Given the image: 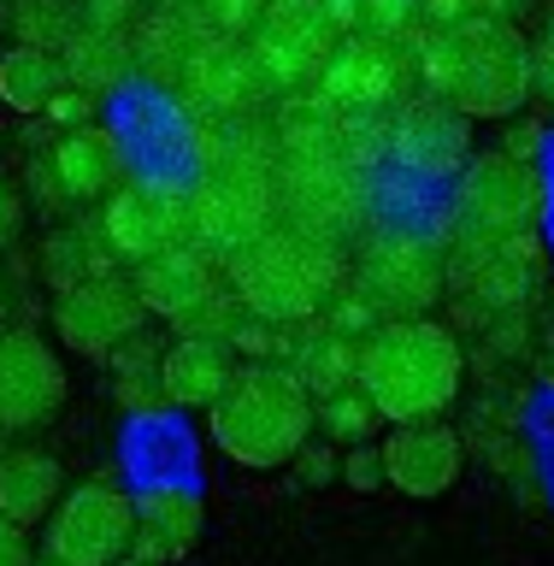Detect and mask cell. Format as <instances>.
Returning a JSON list of instances; mask_svg holds the SVG:
<instances>
[{"mask_svg":"<svg viewBox=\"0 0 554 566\" xmlns=\"http://www.w3.org/2000/svg\"><path fill=\"white\" fill-rule=\"evenodd\" d=\"M207 437L248 472H278L313 442V396L283 360H248L207 407Z\"/></svg>","mask_w":554,"mask_h":566,"instance_id":"2","label":"cell"},{"mask_svg":"<svg viewBox=\"0 0 554 566\" xmlns=\"http://www.w3.org/2000/svg\"><path fill=\"white\" fill-rule=\"evenodd\" d=\"M35 566H65V560H53V555H42V560H35Z\"/></svg>","mask_w":554,"mask_h":566,"instance_id":"41","label":"cell"},{"mask_svg":"<svg viewBox=\"0 0 554 566\" xmlns=\"http://www.w3.org/2000/svg\"><path fill=\"white\" fill-rule=\"evenodd\" d=\"M290 467L301 472V484H307V490H318V484H331V478L343 472V460L331 454V442H325V449H318V442H307V449H301Z\"/></svg>","mask_w":554,"mask_h":566,"instance_id":"31","label":"cell"},{"mask_svg":"<svg viewBox=\"0 0 554 566\" xmlns=\"http://www.w3.org/2000/svg\"><path fill=\"white\" fill-rule=\"evenodd\" d=\"M184 83L212 106V113H237V106H248L265 88L254 53H248L242 42H230V35H207V42L189 53Z\"/></svg>","mask_w":554,"mask_h":566,"instance_id":"21","label":"cell"},{"mask_svg":"<svg viewBox=\"0 0 554 566\" xmlns=\"http://www.w3.org/2000/svg\"><path fill=\"white\" fill-rule=\"evenodd\" d=\"M278 224V184L272 166H248V159H219L201 166V184L189 189V242L207 254L230 260L237 248Z\"/></svg>","mask_w":554,"mask_h":566,"instance_id":"6","label":"cell"},{"mask_svg":"<svg viewBox=\"0 0 554 566\" xmlns=\"http://www.w3.org/2000/svg\"><path fill=\"white\" fill-rule=\"evenodd\" d=\"M230 371H237L230 343L177 331V343H166V354H159V389H166V407H212L224 396Z\"/></svg>","mask_w":554,"mask_h":566,"instance_id":"20","label":"cell"},{"mask_svg":"<svg viewBox=\"0 0 554 566\" xmlns=\"http://www.w3.org/2000/svg\"><path fill=\"white\" fill-rule=\"evenodd\" d=\"M425 88L467 118H513L531 95V48L520 30L484 12H454L419 42Z\"/></svg>","mask_w":554,"mask_h":566,"instance_id":"1","label":"cell"},{"mask_svg":"<svg viewBox=\"0 0 554 566\" xmlns=\"http://www.w3.org/2000/svg\"><path fill=\"white\" fill-rule=\"evenodd\" d=\"M531 88H537L543 101H554V35L531 53Z\"/></svg>","mask_w":554,"mask_h":566,"instance_id":"36","label":"cell"},{"mask_svg":"<svg viewBox=\"0 0 554 566\" xmlns=\"http://www.w3.org/2000/svg\"><path fill=\"white\" fill-rule=\"evenodd\" d=\"M113 566H154V560H142V555H118Z\"/></svg>","mask_w":554,"mask_h":566,"instance_id":"39","label":"cell"},{"mask_svg":"<svg viewBox=\"0 0 554 566\" xmlns=\"http://www.w3.org/2000/svg\"><path fill=\"white\" fill-rule=\"evenodd\" d=\"M0 454H7V449H0Z\"/></svg>","mask_w":554,"mask_h":566,"instance_id":"43","label":"cell"},{"mask_svg":"<svg viewBox=\"0 0 554 566\" xmlns=\"http://www.w3.org/2000/svg\"><path fill=\"white\" fill-rule=\"evenodd\" d=\"M154 12H177V18H195V7H201V0H148Z\"/></svg>","mask_w":554,"mask_h":566,"instance_id":"37","label":"cell"},{"mask_svg":"<svg viewBox=\"0 0 554 566\" xmlns=\"http://www.w3.org/2000/svg\"><path fill=\"white\" fill-rule=\"evenodd\" d=\"M265 0H201L195 18L207 24V35H230V42H248V30L260 24Z\"/></svg>","mask_w":554,"mask_h":566,"instance_id":"28","label":"cell"},{"mask_svg":"<svg viewBox=\"0 0 554 566\" xmlns=\"http://www.w3.org/2000/svg\"><path fill=\"white\" fill-rule=\"evenodd\" d=\"M460 343L437 318H384L360 343V371L354 384L372 396L378 419L389 424H419L442 419L460 396Z\"/></svg>","mask_w":554,"mask_h":566,"instance_id":"3","label":"cell"},{"mask_svg":"<svg viewBox=\"0 0 554 566\" xmlns=\"http://www.w3.org/2000/svg\"><path fill=\"white\" fill-rule=\"evenodd\" d=\"M101 272H113V242H106L101 224L71 219V224H60V230L42 242V277H48L53 295L71 290V283L101 277Z\"/></svg>","mask_w":554,"mask_h":566,"instance_id":"25","label":"cell"},{"mask_svg":"<svg viewBox=\"0 0 554 566\" xmlns=\"http://www.w3.org/2000/svg\"><path fill=\"white\" fill-rule=\"evenodd\" d=\"M454 224L472 248L531 242L543 224V177L525 154H478L454 189Z\"/></svg>","mask_w":554,"mask_h":566,"instance_id":"5","label":"cell"},{"mask_svg":"<svg viewBox=\"0 0 554 566\" xmlns=\"http://www.w3.org/2000/svg\"><path fill=\"white\" fill-rule=\"evenodd\" d=\"M419 0H360V12H354V35H384V42H396V35L414 24Z\"/></svg>","mask_w":554,"mask_h":566,"instance_id":"29","label":"cell"},{"mask_svg":"<svg viewBox=\"0 0 554 566\" xmlns=\"http://www.w3.org/2000/svg\"><path fill=\"white\" fill-rule=\"evenodd\" d=\"M12 7H18V0H12Z\"/></svg>","mask_w":554,"mask_h":566,"instance_id":"42","label":"cell"},{"mask_svg":"<svg viewBox=\"0 0 554 566\" xmlns=\"http://www.w3.org/2000/svg\"><path fill=\"white\" fill-rule=\"evenodd\" d=\"M60 65H65V88H83L88 101L95 95H113V88L130 83L136 71V48H130V30H83L60 48Z\"/></svg>","mask_w":554,"mask_h":566,"instance_id":"23","label":"cell"},{"mask_svg":"<svg viewBox=\"0 0 554 566\" xmlns=\"http://www.w3.org/2000/svg\"><path fill=\"white\" fill-rule=\"evenodd\" d=\"M101 230L113 242L118 260H148L159 248L189 237V195L159 184V177H136V184H118L113 201L101 207Z\"/></svg>","mask_w":554,"mask_h":566,"instance_id":"14","label":"cell"},{"mask_svg":"<svg viewBox=\"0 0 554 566\" xmlns=\"http://www.w3.org/2000/svg\"><path fill=\"white\" fill-rule=\"evenodd\" d=\"M0 331H7V283H0Z\"/></svg>","mask_w":554,"mask_h":566,"instance_id":"40","label":"cell"},{"mask_svg":"<svg viewBox=\"0 0 554 566\" xmlns=\"http://www.w3.org/2000/svg\"><path fill=\"white\" fill-rule=\"evenodd\" d=\"M407 60L396 53V42L384 35H336L325 71H318V95L336 113H378L401 95Z\"/></svg>","mask_w":554,"mask_h":566,"instance_id":"15","label":"cell"},{"mask_svg":"<svg viewBox=\"0 0 554 566\" xmlns=\"http://www.w3.org/2000/svg\"><path fill=\"white\" fill-rule=\"evenodd\" d=\"M65 396V360L42 343V331H0V437L42 431L48 419H60Z\"/></svg>","mask_w":554,"mask_h":566,"instance_id":"11","label":"cell"},{"mask_svg":"<svg viewBox=\"0 0 554 566\" xmlns=\"http://www.w3.org/2000/svg\"><path fill=\"white\" fill-rule=\"evenodd\" d=\"M354 290L378 318H425L449 290V260L419 230H372L354 254Z\"/></svg>","mask_w":554,"mask_h":566,"instance_id":"7","label":"cell"},{"mask_svg":"<svg viewBox=\"0 0 554 566\" xmlns=\"http://www.w3.org/2000/svg\"><path fill=\"white\" fill-rule=\"evenodd\" d=\"M0 30H12V0H0Z\"/></svg>","mask_w":554,"mask_h":566,"instance_id":"38","label":"cell"},{"mask_svg":"<svg viewBox=\"0 0 554 566\" xmlns=\"http://www.w3.org/2000/svg\"><path fill=\"white\" fill-rule=\"evenodd\" d=\"M142 318H148V307H142L136 283L118 277V272L71 283V290H60V301H53V336H60L65 348L88 354V360H106L118 343H130L142 331Z\"/></svg>","mask_w":554,"mask_h":566,"instance_id":"12","label":"cell"},{"mask_svg":"<svg viewBox=\"0 0 554 566\" xmlns=\"http://www.w3.org/2000/svg\"><path fill=\"white\" fill-rule=\"evenodd\" d=\"M0 566H35V555H30V537H24V525H12L7 513H0Z\"/></svg>","mask_w":554,"mask_h":566,"instance_id":"35","label":"cell"},{"mask_svg":"<svg viewBox=\"0 0 554 566\" xmlns=\"http://www.w3.org/2000/svg\"><path fill=\"white\" fill-rule=\"evenodd\" d=\"M18 230H24V189L0 171V248H12Z\"/></svg>","mask_w":554,"mask_h":566,"instance_id":"33","label":"cell"},{"mask_svg":"<svg viewBox=\"0 0 554 566\" xmlns=\"http://www.w3.org/2000/svg\"><path fill=\"white\" fill-rule=\"evenodd\" d=\"M124 177V142L101 124H77V130L53 136L48 159H35V189L48 207H83L113 195Z\"/></svg>","mask_w":554,"mask_h":566,"instance_id":"13","label":"cell"},{"mask_svg":"<svg viewBox=\"0 0 554 566\" xmlns=\"http://www.w3.org/2000/svg\"><path fill=\"white\" fill-rule=\"evenodd\" d=\"M142 0H77V35L83 30H136Z\"/></svg>","mask_w":554,"mask_h":566,"instance_id":"30","label":"cell"},{"mask_svg":"<svg viewBox=\"0 0 554 566\" xmlns=\"http://www.w3.org/2000/svg\"><path fill=\"white\" fill-rule=\"evenodd\" d=\"M42 118L65 124V130H77V124H88V95H83V88H60V95L48 101V113H42Z\"/></svg>","mask_w":554,"mask_h":566,"instance_id":"34","label":"cell"},{"mask_svg":"<svg viewBox=\"0 0 554 566\" xmlns=\"http://www.w3.org/2000/svg\"><path fill=\"white\" fill-rule=\"evenodd\" d=\"M460 478V437L437 419L419 424H396L384 437V484H396L401 495H419L431 502Z\"/></svg>","mask_w":554,"mask_h":566,"instance_id":"18","label":"cell"},{"mask_svg":"<svg viewBox=\"0 0 554 566\" xmlns=\"http://www.w3.org/2000/svg\"><path fill=\"white\" fill-rule=\"evenodd\" d=\"M195 543H201V495H195V490H184V484H148L136 495L130 555L166 566V560H184Z\"/></svg>","mask_w":554,"mask_h":566,"instance_id":"19","label":"cell"},{"mask_svg":"<svg viewBox=\"0 0 554 566\" xmlns=\"http://www.w3.org/2000/svg\"><path fill=\"white\" fill-rule=\"evenodd\" d=\"M130 537H136V502L106 478H88V484L65 490L60 507L48 513L42 555L65 566H113L118 555H130Z\"/></svg>","mask_w":554,"mask_h":566,"instance_id":"9","label":"cell"},{"mask_svg":"<svg viewBox=\"0 0 554 566\" xmlns=\"http://www.w3.org/2000/svg\"><path fill=\"white\" fill-rule=\"evenodd\" d=\"M389 154H396L407 171H425V177L467 166V113H454L442 95H419V101L396 106Z\"/></svg>","mask_w":554,"mask_h":566,"instance_id":"16","label":"cell"},{"mask_svg":"<svg viewBox=\"0 0 554 566\" xmlns=\"http://www.w3.org/2000/svg\"><path fill=\"white\" fill-rule=\"evenodd\" d=\"M224 283L242 313H260L272 325L295 331L313 325L318 307L343 290V260H336V242L307 237V230L278 219L265 237H254L224 260Z\"/></svg>","mask_w":554,"mask_h":566,"instance_id":"4","label":"cell"},{"mask_svg":"<svg viewBox=\"0 0 554 566\" xmlns=\"http://www.w3.org/2000/svg\"><path fill=\"white\" fill-rule=\"evenodd\" d=\"M336 30L325 0H265L260 24L248 30V53H254L265 88H307L318 83L331 48H336Z\"/></svg>","mask_w":554,"mask_h":566,"instance_id":"10","label":"cell"},{"mask_svg":"<svg viewBox=\"0 0 554 566\" xmlns=\"http://www.w3.org/2000/svg\"><path fill=\"white\" fill-rule=\"evenodd\" d=\"M283 366H290L295 378L307 384V396L318 401V396H331V389L354 384V371H360V343L313 318V331L301 336V343H290V360H283Z\"/></svg>","mask_w":554,"mask_h":566,"instance_id":"26","label":"cell"},{"mask_svg":"<svg viewBox=\"0 0 554 566\" xmlns=\"http://www.w3.org/2000/svg\"><path fill=\"white\" fill-rule=\"evenodd\" d=\"M272 184H278V219L307 230V237L343 242L360 224V171L336 154V142L290 154Z\"/></svg>","mask_w":554,"mask_h":566,"instance_id":"8","label":"cell"},{"mask_svg":"<svg viewBox=\"0 0 554 566\" xmlns=\"http://www.w3.org/2000/svg\"><path fill=\"white\" fill-rule=\"evenodd\" d=\"M372 424H378V407H372V396L360 384H348V389H331V396H318L313 401V431H325V442H366L372 437Z\"/></svg>","mask_w":554,"mask_h":566,"instance_id":"27","label":"cell"},{"mask_svg":"<svg viewBox=\"0 0 554 566\" xmlns=\"http://www.w3.org/2000/svg\"><path fill=\"white\" fill-rule=\"evenodd\" d=\"M65 88V65H60V48H42V42H12L0 53V106L18 118H35L48 113V101Z\"/></svg>","mask_w":554,"mask_h":566,"instance_id":"24","label":"cell"},{"mask_svg":"<svg viewBox=\"0 0 554 566\" xmlns=\"http://www.w3.org/2000/svg\"><path fill=\"white\" fill-rule=\"evenodd\" d=\"M130 283H136L142 307L159 313V318H171V325H184L195 307H207V301L219 295L212 254H207V248H195L189 237L171 242V248H159V254H148V260H136Z\"/></svg>","mask_w":554,"mask_h":566,"instance_id":"17","label":"cell"},{"mask_svg":"<svg viewBox=\"0 0 554 566\" xmlns=\"http://www.w3.org/2000/svg\"><path fill=\"white\" fill-rule=\"evenodd\" d=\"M343 478L354 490H378L384 484V449H366V442H354L348 460H343Z\"/></svg>","mask_w":554,"mask_h":566,"instance_id":"32","label":"cell"},{"mask_svg":"<svg viewBox=\"0 0 554 566\" xmlns=\"http://www.w3.org/2000/svg\"><path fill=\"white\" fill-rule=\"evenodd\" d=\"M65 495V472L60 460L42 454V449H7L0 454V513L12 525H42Z\"/></svg>","mask_w":554,"mask_h":566,"instance_id":"22","label":"cell"}]
</instances>
